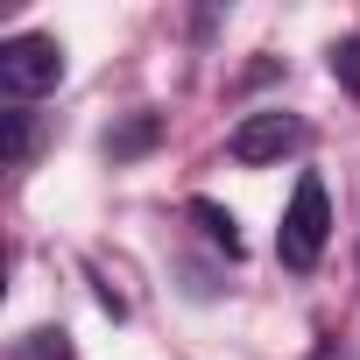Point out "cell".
Instances as JSON below:
<instances>
[{
	"label": "cell",
	"mask_w": 360,
	"mask_h": 360,
	"mask_svg": "<svg viewBox=\"0 0 360 360\" xmlns=\"http://www.w3.org/2000/svg\"><path fill=\"white\" fill-rule=\"evenodd\" d=\"M64 85V43L43 36V29H22L0 43V92H8V106H29L43 92Z\"/></svg>",
	"instance_id": "obj_2"
},
{
	"label": "cell",
	"mask_w": 360,
	"mask_h": 360,
	"mask_svg": "<svg viewBox=\"0 0 360 360\" xmlns=\"http://www.w3.org/2000/svg\"><path fill=\"white\" fill-rule=\"evenodd\" d=\"M0 127H8V169H29V155H36V120H29V106H8Z\"/></svg>",
	"instance_id": "obj_7"
},
{
	"label": "cell",
	"mask_w": 360,
	"mask_h": 360,
	"mask_svg": "<svg viewBox=\"0 0 360 360\" xmlns=\"http://www.w3.org/2000/svg\"><path fill=\"white\" fill-rule=\"evenodd\" d=\"M325 240H332V198H325L318 176L304 169L297 191H290V212H283V226H276V262H283L290 276H311V269L325 262Z\"/></svg>",
	"instance_id": "obj_1"
},
{
	"label": "cell",
	"mask_w": 360,
	"mask_h": 360,
	"mask_svg": "<svg viewBox=\"0 0 360 360\" xmlns=\"http://www.w3.org/2000/svg\"><path fill=\"white\" fill-rule=\"evenodd\" d=\"M155 141H162V113H127L120 127H106V141H99V148H106L113 162H134V155H148Z\"/></svg>",
	"instance_id": "obj_4"
},
{
	"label": "cell",
	"mask_w": 360,
	"mask_h": 360,
	"mask_svg": "<svg viewBox=\"0 0 360 360\" xmlns=\"http://www.w3.org/2000/svg\"><path fill=\"white\" fill-rule=\"evenodd\" d=\"M332 78H339V85H346L353 99H360V29L332 43Z\"/></svg>",
	"instance_id": "obj_8"
},
{
	"label": "cell",
	"mask_w": 360,
	"mask_h": 360,
	"mask_svg": "<svg viewBox=\"0 0 360 360\" xmlns=\"http://www.w3.org/2000/svg\"><path fill=\"white\" fill-rule=\"evenodd\" d=\"M184 212L198 219V233H205V240H212L226 262H240V226H233V212H226V205H212V198H191Z\"/></svg>",
	"instance_id": "obj_5"
},
{
	"label": "cell",
	"mask_w": 360,
	"mask_h": 360,
	"mask_svg": "<svg viewBox=\"0 0 360 360\" xmlns=\"http://www.w3.org/2000/svg\"><path fill=\"white\" fill-rule=\"evenodd\" d=\"M311 141V127L297 120V113H283V106H262V113H240V127L226 134V155L233 162H248V169H262V162H283V155H297Z\"/></svg>",
	"instance_id": "obj_3"
},
{
	"label": "cell",
	"mask_w": 360,
	"mask_h": 360,
	"mask_svg": "<svg viewBox=\"0 0 360 360\" xmlns=\"http://www.w3.org/2000/svg\"><path fill=\"white\" fill-rule=\"evenodd\" d=\"M8 360H78V353H71V332L64 325H36V332H22L8 346Z\"/></svg>",
	"instance_id": "obj_6"
}]
</instances>
